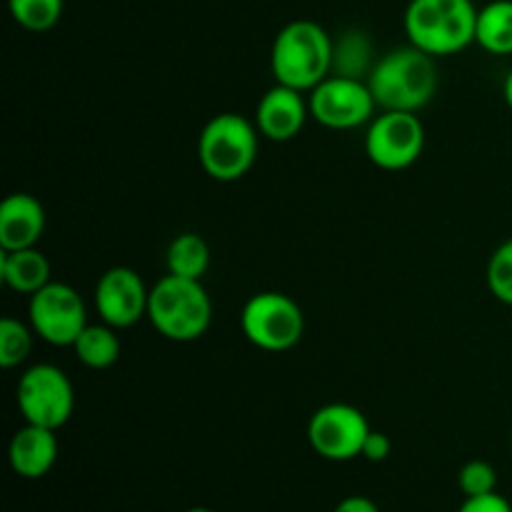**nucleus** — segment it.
Instances as JSON below:
<instances>
[{"label": "nucleus", "mask_w": 512, "mask_h": 512, "mask_svg": "<svg viewBox=\"0 0 512 512\" xmlns=\"http://www.w3.org/2000/svg\"><path fill=\"white\" fill-rule=\"evenodd\" d=\"M148 320L163 338L173 343H193L208 333L213 300L200 280L168 273L150 288Z\"/></svg>", "instance_id": "4"}, {"label": "nucleus", "mask_w": 512, "mask_h": 512, "mask_svg": "<svg viewBox=\"0 0 512 512\" xmlns=\"http://www.w3.org/2000/svg\"><path fill=\"white\" fill-rule=\"evenodd\" d=\"M0 278L5 288L18 295H35L50 283V263L38 248L3 250L0 255Z\"/></svg>", "instance_id": "16"}, {"label": "nucleus", "mask_w": 512, "mask_h": 512, "mask_svg": "<svg viewBox=\"0 0 512 512\" xmlns=\"http://www.w3.org/2000/svg\"><path fill=\"white\" fill-rule=\"evenodd\" d=\"M370 423L355 405L328 403L315 410L308 420V443L320 458L345 463L363 455Z\"/></svg>", "instance_id": "11"}, {"label": "nucleus", "mask_w": 512, "mask_h": 512, "mask_svg": "<svg viewBox=\"0 0 512 512\" xmlns=\"http://www.w3.org/2000/svg\"><path fill=\"white\" fill-rule=\"evenodd\" d=\"M478 10L473 0H410L403 18L408 43L433 58L460 53L475 43Z\"/></svg>", "instance_id": "3"}, {"label": "nucleus", "mask_w": 512, "mask_h": 512, "mask_svg": "<svg viewBox=\"0 0 512 512\" xmlns=\"http://www.w3.org/2000/svg\"><path fill=\"white\" fill-rule=\"evenodd\" d=\"M165 265L170 275L178 278L200 280L210 268V248L198 233H180L175 235L173 243L165 253Z\"/></svg>", "instance_id": "19"}, {"label": "nucleus", "mask_w": 512, "mask_h": 512, "mask_svg": "<svg viewBox=\"0 0 512 512\" xmlns=\"http://www.w3.org/2000/svg\"><path fill=\"white\" fill-rule=\"evenodd\" d=\"M243 335L265 353H285L303 340V308L290 295L263 290L248 298L240 313Z\"/></svg>", "instance_id": "6"}, {"label": "nucleus", "mask_w": 512, "mask_h": 512, "mask_svg": "<svg viewBox=\"0 0 512 512\" xmlns=\"http://www.w3.org/2000/svg\"><path fill=\"white\" fill-rule=\"evenodd\" d=\"M8 8L20 28L30 33H45L63 18L65 0H8Z\"/></svg>", "instance_id": "21"}, {"label": "nucleus", "mask_w": 512, "mask_h": 512, "mask_svg": "<svg viewBox=\"0 0 512 512\" xmlns=\"http://www.w3.org/2000/svg\"><path fill=\"white\" fill-rule=\"evenodd\" d=\"M115 330L118 328H113V325H108V323H103V325L88 323V328H85L83 333L78 335V340L73 343L75 358H78L80 363L90 370L113 368L120 358V350H123V345H120V338Z\"/></svg>", "instance_id": "18"}, {"label": "nucleus", "mask_w": 512, "mask_h": 512, "mask_svg": "<svg viewBox=\"0 0 512 512\" xmlns=\"http://www.w3.org/2000/svg\"><path fill=\"white\" fill-rule=\"evenodd\" d=\"M368 85L380 110L418 113L435 98L440 85L433 55L415 45L388 50L368 75Z\"/></svg>", "instance_id": "2"}, {"label": "nucleus", "mask_w": 512, "mask_h": 512, "mask_svg": "<svg viewBox=\"0 0 512 512\" xmlns=\"http://www.w3.org/2000/svg\"><path fill=\"white\" fill-rule=\"evenodd\" d=\"M150 290L133 268L115 265L105 270L95 285V310L103 323L113 328H133L140 318H148Z\"/></svg>", "instance_id": "12"}, {"label": "nucleus", "mask_w": 512, "mask_h": 512, "mask_svg": "<svg viewBox=\"0 0 512 512\" xmlns=\"http://www.w3.org/2000/svg\"><path fill=\"white\" fill-rule=\"evenodd\" d=\"M45 233V208L35 195L13 193L0 205V248H35Z\"/></svg>", "instance_id": "14"}, {"label": "nucleus", "mask_w": 512, "mask_h": 512, "mask_svg": "<svg viewBox=\"0 0 512 512\" xmlns=\"http://www.w3.org/2000/svg\"><path fill=\"white\" fill-rule=\"evenodd\" d=\"M458 512H512V505L508 503V498H503L495 490V493L478 495V498H465Z\"/></svg>", "instance_id": "25"}, {"label": "nucleus", "mask_w": 512, "mask_h": 512, "mask_svg": "<svg viewBox=\"0 0 512 512\" xmlns=\"http://www.w3.org/2000/svg\"><path fill=\"white\" fill-rule=\"evenodd\" d=\"M310 118V105L303 93L288 85L275 83L255 108V128L273 143H288L298 138Z\"/></svg>", "instance_id": "13"}, {"label": "nucleus", "mask_w": 512, "mask_h": 512, "mask_svg": "<svg viewBox=\"0 0 512 512\" xmlns=\"http://www.w3.org/2000/svg\"><path fill=\"white\" fill-rule=\"evenodd\" d=\"M8 458L10 468L20 478H43V475H48L53 470L55 460H58V438H55V430L25 423L13 435V440H10Z\"/></svg>", "instance_id": "15"}, {"label": "nucleus", "mask_w": 512, "mask_h": 512, "mask_svg": "<svg viewBox=\"0 0 512 512\" xmlns=\"http://www.w3.org/2000/svg\"><path fill=\"white\" fill-rule=\"evenodd\" d=\"M28 320L40 340L55 348H73L78 335L88 328V310L73 285L50 280L45 288L30 295Z\"/></svg>", "instance_id": "10"}, {"label": "nucleus", "mask_w": 512, "mask_h": 512, "mask_svg": "<svg viewBox=\"0 0 512 512\" xmlns=\"http://www.w3.org/2000/svg\"><path fill=\"white\" fill-rule=\"evenodd\" d=\"M18 408L25 423L58 430L75 410V390L68 375L50 363H38L18 380Z\"/></svg>", "instance_id": "7"}, {"label": "nucleus", "mask_w": 512, "mask_h": 512, "mask_svg": "<svg viewBox=\"0 0 512 512\" xmlns=\"http://www.w3.org/2000/svg\"><path fill=\"white\" fill-rule=\"evenodd\" d=\"M458 488L465 498H478L498 490V473L488 460H468L458 473Z\"/></svg>", "instance_id": "24"}, {"label": "nucleus", "mask_w": 512, "mask_h": 512, "mask_svg": "<svg viewBox=\"0 0 512 512\" xmlns=\"http://www.w3.org/2000/svg\"><path fill=\"white\" fill-rule=\"evenodd\" d=\"M310 118L330 130H355L375 118L378 103L368 80L348 75H328L308 95Z\"/></svg>", "instance_id": "9"}, {"label": "nucleus", "mask_w": 512, "mask_h": 512, "mask_svg": "<svg viewBox=\"0 0 512 512\" xmlns=\"http://www.w3.org/2000/svg\"><path fill=\"white\" fill-rule=\"evenodd\" d=\"M390 450H393V443H390L388 435L380 433V430H370V435L365 438L363 455H360V458L370 460V463H383V460H388Z\"/></svg>", "instance_id": "26"}, {"label": "nucleus", "mask_w": 512, "mask_h": 512, "mask_svg": "<svg viewBox=\"0 0 512 512\" xmlns=\"http://www.w3.org/2000/svg\"><path fill=\"white\" fill-rule=\"evenodd\" d=\"M185 512H213V510H210V508H200V505H198V508H190V510H185Z\"/></svg>", "instance_id": "29"}, {"label": "nucleus", "mask_w": 512, "mask_h": 512, "mask_svg": "<svg viewBox=\"0 0 512 512\" xmlns=\"http://www.w3.org/2000/svg\"><path fill=\"white\" fill-rule=\"evenodd\" d=\"M333 512H380V508L375 505V500L365 498V495H348L335 505Z\"/></svg>", "instance_id": "27"}, {"label": "nucleus", "mask_w": 512, "mask_h": 512, "mask_svg": "<svg viewBox=\"0 0 512 512\" xmlns=\"http://www.w3.org/2000/svg\"><path fill=\"white\" fill-rule=\"evenodd\" d=\"M503 98H505V105L512 110V70L503 80Z\"/></svg>", "instance_id": "28"}, {"label": "nucleus", "mask_w": 512, "mask_h": 512, "mask_svg": "<svg viewBox=\"0 0 512 512\" xmlns=\"http://www.w3.org/2000/svg\"><path fill=\"white\" fill-rule=\"evenodd\" d=\"M333 45L328 30L315 20L300 18L283 25L270 48V73L275 83L310 93L333 75Z\"/></svg>", "instance_id": "1"}, {"label": "nucleus", "mask_w": 512, "mask_h": 512, "mask_svg": "<svg viewBox=\"0 0 512 512\" xmlns=\"http://www.w3.org/2000/svg\"><path fill=\"white\" fill-rule=\"evenodd\" d=\"M425 150V125L418 113L405 110H380L368 123L365 155L380 170H405Z\"/></svg>", "instance_id": "8"}, {"label": "nucleus", "mask_w": 512, "mask_h": 512, "mask_svg": "<svg viewBox=\"0 0 512 512\" xmlns=\"http://www.w3.org/2000/svg\"><path fill=\"white\" fill-rule=\"evenodd\" d=\"M260 133L238 113L213 115L198 138V160L218 183H235L250 173L258 158Z\"/></svg>", "instance_id": "5"}, {"label": "nucleus", "mask_w": 512, "mask_h": 512, "mask_svg": "<svg viewBox=\"0 0 512 512\" xmlns=\"http://www.w3.org/2000/svg\"><path fill=\"white\" fill-rule=\"evenodd\" d=\"M475 43L490 55H512V0H490L478 10Z\"/></svg>", "instance_id": "17"}, {"label": "nucleus", "mask_w": 512, "mask_h": 512, "mask_svg": "<svg viewBox=\"0 0 512 512\" xmlns=\"http://www.w3.org/2000/svg\"><path fill=\"white\" fill-rule=\"evenodd\" d=\"M378 60H373V43L363 30H348L333 45V73L348 78L368 80L370 70Z\"/></svg>", "instance_id": "20"}, {"label": "nucleus", "mask_w": 512, "mask_h": 512, "mask_svg": "<svg viewBox=\"0 0 512 512\" xmlns=\"http://www.w3.org/2000/svg\"><path fill=\"white\" fill-rule=\"evenodd\" d=\"M488 288L495 300L512 308V238L500 243L488 260Z\"/></svg>", "instance_id": "23"}, {"label": "nucleus", "mask_w": 512, "mask_h": 512, "mask_svg": "<svg viewBox=\"0 0 512 512\" xmlns=\"http://www.w3.org/2000/svg\"><path fill=\"white\" fill-rule=\"evenodd\" d=\"M33 335L35 330L28 328L25 323L15 318H3L0 320V365L5 370L18 368L20 363H25L33 350Z\"/></svg>", "instance_id": "22"}]
</instances>
